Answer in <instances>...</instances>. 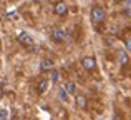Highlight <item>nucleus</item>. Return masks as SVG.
Listing matches in <instances>:
<instances>
[{"instance_id":"9d476101","label":"nucleus","mask_w":131,"mask_h":120,"mask_svg":"<svg viewBox=\"0 0 131 120\" xmlns=\"http://www.w3.org/2000/svg\"><path fill=\"white\" fill-rule=\"evenodd\" d=\"M58 97H60L61 102H68V97H70V94L67 92V88H65V87H60V88H58Z\"/></svg>"},{"instance_id":"f8f14e48","label":"nucleus","mask_w":131,"mask_h":120,"mask_svg":"<svg viewBox=\"0 0 131 120\" xmlns=\"http://www.w3.org/2000/svg\"><path fill=\"white\" fill-rule=\"evenodd\" d=\"M58 77H60L58 70L51 68V70H50V82H51V84H57V82H58Z\"/></svg>"},{"instance_id":"4468645a","label":"nucleus","mask_w":131,"mask_h":120,"mask_svg":"<svg viewBox=\"0 0 131 120\" xmlns=\"http://www.w3.org/2000/svg\"><path fill=\"white\" fill-rule=\"evenodd\" d=\"M125 49L128 50V52H131V39H128V40L125 42Z\"/></svg>"},{"instance_id":"7ed1b4c3","label":"nucleus","mask_w":131,"mask_h":120,"mask_svg":"<svg viewBox=\"0 0 131 120\" xmlns=\"http://www.w3.org/2000/svg\"><path fill=\"white\" fill-rule=\"evenodd\" d=\"M17 40H18V43H22V45H25V47H32L33 45L32 35L27 33V32H18L17 33Z\"/></svg>"},{"instance_id":"2eb2a0df","label":"nucleus","mask_w":131,"mask_h":120,"mask_svg":"<svg viewBox=\"0 0 131 120\" xmlns=\"http://www.w3.org/2000/svg\"><path fill=\"white\" fill-rule=\"evenodd\" d=\"M123 7H125V8H131V0H125V2H123Z\"/></svg>"},{"instance_id":"ddd939ff","label":"nucleus","mask_w":131,"mask_h":120,"mask_svg":"<svg viewBox=\"0 0 131 120\" xmlns=\"http://www.w3.org/2000/svg\"><path fill=\"white\" fill-rule=\"evenodd\" d=\"M5 118H8V112L5 108H0V120H5Z\"/></svg>"},{"instance_id":"423d86ee","label":"nucleus","mask_w":131,"mask_h":120,"mask_svg":"<svg viewBox=\"0 0 131 120\" xmlns=\"http://www.w3.org/2000/svg\"><path fill=\"white\" fill-rule=\"evenodd\" d=\"M48 85H50V80H47V78L38 80V84H37V94H45L48 90Z\"/></svg>"},{"instance_id":"1a4fd4ad","label":"nucleus","mask_w":131,"mask_h":120,"mask_svg":"<svg viewBox=\"0 0 131 120\" xmlns=\"http://www.w3.org/2000/svg\"><path fill=\"white\" fill-rule=\"evenodd\" d=\"M116 57H118V62H119V65H128V62H129V57H128V53H126L125 50H118Z\"/></svg>"},{"instance_id":"f03ea898","label":"nucleus","mask_w":131,"mask_h":120,"mask_svg":"<svg viewBox=\"0 0 131 120\" xmlns=\"http://www.w3.org/2000/svg\"><path fill=\"white\" fill-rule=\"evenodd\" d=\"M50 39L55 43H63L67 40V32L63 29H51L50 30Z\"/></svg>"},{"instance_id":"dca6fc26","label":"nucleus","mask_w":131,"mask_h":120,"mask_svg":"<svg viewBox=\"0 0 131 120\" xmlns=\"http://www.w3.org/2000/svg\"><path fill=\"white\" fill-rule=\"evenodd\" d=\"M2 97H3V85H0V100H2Z\"/></svg>"},{"instance_id":"6e6552de","label":"nucleus","mask_w":131,"mask_h":120,"mask_svg":"<svg viewBox=\"0 0 131 120\" xmlns=\"http://www.w3.org/2000/svg\"><path fill=\"white\" fill-rule=\"evenodd\" d=\"M51 68H53V60L43 59L42 62H40V70H42V72H50Z\"/></svg>"},{"instance_id":"20e7f679","label":"nucleus","mask_w":131,"mask_h":120,"mask_svg":"<svg viewBox=\"0 0 131 120\" xmlns=\"http://www.w3.org/2000/svg\"><path fill=\"white\" fill-rule=\"evenodd\" d=\"M81 67H83L86 72H93V70L96 68V60H95V57H90V55L83 57V59H81Z\"/></svg>"},{"instance_id":"f257e3e1","label":"nucleus","mask_w":131,"mask_h":120,"mask_svg":"<svg viewBox=\"0 0 131 120\" xmlns=\"http://www.w3.org/2000/svg\"><path fill=\"white\" fill-rule=\"evenodd\" d=\"M90 19H91L93 23H101L105 22L106 19V12L101 5H93L91 7V12H90Z\"/></svg>"},{"instance_id":"0eeeda50","label":"nucleus","mask_w":131,"mask_h":120,"mask_svg":"<svg viewBox=\"0 0 131 120\" xmlns=\"http://www.w3.org/2000/svg\"><path fill=\"white\" fill-rule=\"evenodd\" d=\"M77 107L80 108V110H85V108L88 107V98L85 97V95H77Z\"/></svg>"},{"instance_id":"39448f33","label":"nucleus","mask_w":131,"mask_h":120,"mask_svg":"<svg viewBox=\"0 0 131 120\" xmlns=\"http://www.w3.org/2000/svg\"><path fill=\"white\" fill-rule=\"evenodd\" d=\"M53 12L57 13L58 17H65V15L68 13L67 3H65V2H57V3H55V7H53Z\"/></svg>"},{"instance_id":"9b49d317","label":"nucleus","mask_w":131,"mask_h":120,"mask_svg":"<svg viewBox=\"0 0 131 120\" xmlns=\"http://www.w3.org/2000/svg\"><path fill=\"white\" fill-rule=\"evenodd\" d=\"M63 87L67 88V92H68L70 95H75V94H77V85H75L73 82H67V84H65Z\"/></svg>"}]
</instances>
